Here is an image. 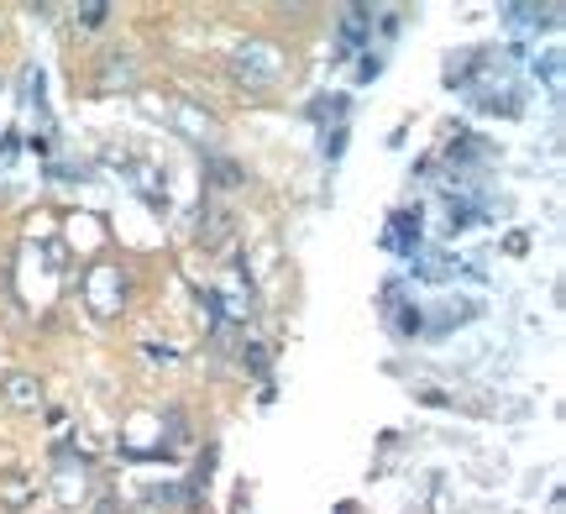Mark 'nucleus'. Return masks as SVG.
I'll list each match as a JSON object with an SVG mask.
<instances>
[{
    "mask_svg": "<svg viewBox=\"0 0 566 514\" xmlns=\"http://www.w3.org/2000/svg\"><path fill=\"white\" fill-rule=\"evenodd\" d=\"M80 17H84V27H101V21H105V6H84Z\"/></svg>",
    "mask_w": 566,
    "mask_h": 514,
    "instance_id": "nucleus-4",
    "label": "nucleus"
},
{
    "mask_svg": "<svg viewBox=\"0 0 566 514\" xmlns=\"http://www.w3.org/2000/svg\"><path fill=\"white\" fill-rule=\"evenodd\" d=\"M283 69H289V59H283L279 42L268 38H247L237 53H231V74H237V84H247V90H273V84L283 80Z\"/></svg>",
    "mask_w": 566,
    "mask_h": 514,
    "instance_id": "nucleus-1",
    "label": "nucleus"
},
{
    "mask_svg": "<svg viewBox=\"0 0 566 514\" xmlns=\"http://www.w3.org/2000/svg\"><path fill=\"white\" fill-rule=\"evenodd\" d=\"M32 494H38V489H32V483H27V478H0V504H6V510H27V504H32Z\"/></svg>",
    "mask_w": 566,
    "mask_h": 514,
    "instance_id": "nucleus-3",
    "label": "nucleus"
},
{
    "mask_svg": "<svg viewBox=\"0 0 566 514\" xmlns=\"http://www.w3.org/2000/svg\"><path fill=\"white\" fill-rule=\"evenodd\" d=\"M0 399H6L11 410H21V415L42 410V378L38 373H27V368L0 373Z\"/></svg>",
    "mask_w": 566,
    "mask_h": 514,
    "instance_id": "nucleus-2",
    "label": "nucleus"
}]
</instances>
